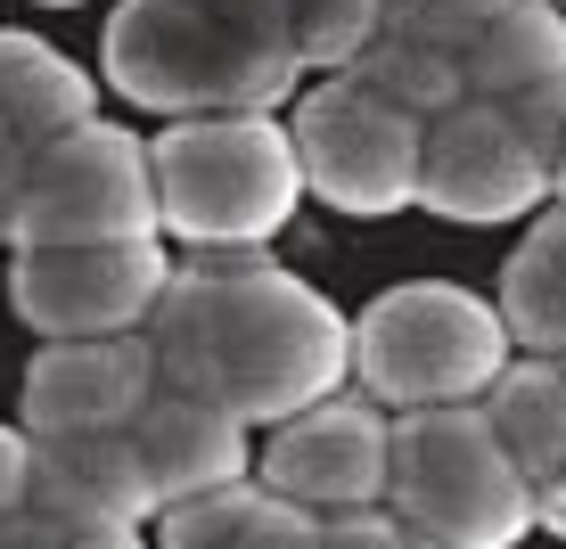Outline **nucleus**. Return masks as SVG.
<instances>
[{
	"instance_id": "nucleus-13",
	"label": "nucleus",
	"mask_w": 566,
	"mask_h": 549,
	"mask_svg": "<svg viewBox=\"0 0 566 549\" xmlns=\"http://www.w3.org/2000/svg\"><path fill=\"white\" fill-rule=\"evenodd\" d=\"M91 115H99V83L66 50H50L42 33L0 25V131H9V148H42L57 131L91 124Z\"/></svg>"
},
{
	"instance_id": "nucleus-15",
	"label": "nucleus",
	"mask_w": 566,
	"mask_h": 549,
	"mask_svg": "<svg viewBox=\"0 0 566 549\" xmlns=\"http://www.w3.org/2000/svg\"><path fill=\"white\" fill-rule=\"evenodd\" d=\"M476 419L493 426V443L510 451V467L525 484H542V476H558L566 467V378H558V361H542V352H510L501 361V378L476 394Z\"/></svg>"
},
{
	"instance_id": "nucleus-32",
	"label": "nucleus",
	"mask_w": 566,
	"mask_h": 549,
	"mask_svg": "<svg viewBox=\"0 0 566 549\" xmlns=\"http://www.w3.org/2000/svg\"><path fill=\"white\" fill-rule=\"evenodd\" d=\"M558 17H566V0H558Z\"/></svg>"
},
{
	"instance_id": "nucleus-8",
	"label": "nucleus",
	"mask_w": 566,
	"mask_h": 549,
	"mask_svg": "<svg viewBox=\"0 0 566 549\" xmlns=\"http://www.w3.org/2000/svg\"><path fill=\"white\" fill-rule=\"evenodd\" d=\"M172 254L165 239H124V246H17L9 254V312L42 345L74 337H140Z\"/></svg>"
},
{
	"instance_id": "nucleus-9",
	"label": "nucleus",
	"mask_w": 566,
	"mask_h": 549,
	"mask_svg": "<svg viewBox=\"0 0 566 549\" xmlns=\"http://www.w3.org/2000/svg\"><path fill=\"white\" fill-rule=\"evenodd\" d=\"M411 205L443 213V222L493 230V222H534L551 205V165L517 140V124L484 99L443 107L436 124H419V181Z\"/></svg>"
},
{
	"instance_id": "nucleus-28",
	"label": "nucleus",
	"mask_w": 566,
	"mask_h": 549,
	"mask_svg": "<svg viewBox=\"0 0 566 549\" xmlns=\"http://www.w3.org/2000/svg\"><path fill=\"white\" fill-rule=\"evenodd\" d=\"M551 205H566V124H558V148H551Z\"/></svg>"
},
{
	"instance_id": "nucleus-22",
	"label": "nucleus",
	"mask_w": 566,
	"mask_h": 549,
	"mask_svg": "<svg viewBox=\"0 0 566 549\" xmlns=\"http://www.w3.org/2000/svg\"><path fill=\"white\" fill-rule=\"evenodd\" d=\"M510 0H386V25L378 33H402V42H427V50H468Z\"/></svg>"
},
{
	"instance_id": "nucleus-6",
	"label": "nucleus",
	"mask_w": 566,
	"mask_h": 549,
	"mask_svg": "<svg viewBox=\"0 0 566 549\" xmlns=\"http://www.w3.org/2000/svg\"><path fill=\"white\" fill-rule=\"evenodd\" d=\"M156 239V189H148V140L124 124L91 115V124L57 131L42 148H17V246H124Z\"/></svg>"
},
{
	"instance_id": "nucleus-2",
	"label": "nucleus",
	"mask_w": 566,
	"mask_h": 549,
	"mask_svg": "<svg viewBox=\"0 0 566 549\" xmlns=\"http://www.w3.org/2000/svg\"><path fill=\"white\" fill-rule=\"evenodd\" d=\"M148 189H156V239H181L189 254H255L304 205L287 124H271V115L165 124L148 140Z\"/></svg>"
},
{
	"instance_id": "nucleus-4",
	"label": "nucleus",
	"mask_w": 566,
	"mask_h": 549,
	"mask_svg": "<svg viewBox=\"0 0 566 549\" xmlns=\"http://www.w3.org/2000/svg\"><path fill=\"white\" fill-rule=\"evenodd\" d=\"M510 361L493 296L460 279H402L361 320H345V378H361V402L395 410H460Z\"/></svg>"
},
{
	"instance_id": "nucleus-26",
	"label": "nucleus",
	"mask_w": 566,
	"mask_h": 549,
	"mask_svg": "<svg viewBox=\"0 0 566 549\" xmlns=\"http://www.w3.org/2000/svg\"><path fill=\"white\" fill-rule=\"evenodd\" d=\"M534 525H551V534L566 541V467H558V476H542V484H534Z\"/></svg>"
},
{
	"instance_id": "nucleus-21",
	"label": "nucleus",
	"mask_w": 566,
	"mask_h": 549,
	"mask_svg": "<svg viewBox=\"0 0 566 549\" xmlns=\"http://www.w3.org/2000/svg\"><path fill=\"white\" fill-rule=\"evenodd\" d=\"M25 517H33V549H148L140 525H124V517H107V508L57 493V484H42L33 467H25Z\"/></svg>"
},
{
	"instance_id": "nucleus-12",
	"label": "nucleus",
	"mask_w": 566,
	"mask_h": 549,
	"mask_svg": "<svg viewBox=\"0 0 566 549\" xmlns=\"http://www.w3.org/2000/svg\"><path fill=\"white\" fill-rule=\"evenodd\" d=\"M132 451H140V476L156 508H181L198 493H222V484L255 476V443H247L239 419L181 394H148V410L132 419Z\"/></svg>"
},
{
	"instance_id": "nucleus-27",
	"label": "nucleus",
	"mask_w": 566,
	"mask_h": 549,
	"mask_svg": "<svg viewBox=\"0 0 566 549\" xmlns=\"http://www.w3.org/2000/svg\"><path fill=\"white\" fill-rule=\"evenodd\" d=\"M9 230H17V148L0 156V246H9Z\"/></svg>"
},
{
	"instance_id": "nucleus-20",
	"label": "nucleus",
	"mask_w": 566,
	"mask_h": 549,
	"mask_svg": "<svg viewBox=\"0 0 566 549\" xmlns=\"http://www.w3.org/2000/svg\"><path fill=\"white\" fill-rule=\"evenodd\" d=\"M386 0H287V50L304 74H345L378 42Z\"/></svg>"
},
{
	"instance_id": "nucleus-18",
	"label": "nucleus",
	"mask_w": 566,
	"mask_h": 549,
	"mask_svg": "<svg viewBox=\"0 0 566 549\" xmlns=\"http://www.w3.org/2000/svg\"><path fill=\"white\" fill-rule=\"evenodd\" d=\"M33 476L57 484V493L107 508L124 525H156V493L140 476V451H132V426H99V435H66V443H33Z\"/></svg>"
},
{
	"instance_id": "nucleus-11",
	"label": "nucleus",
	"mask_w": 566,
	"mask_h": 549,
	"mask_svg": "<svg viewBox=\"0 0 566 549\" xmlns=\"http://www.w3.org/2000/svg\"><path fill=\"white\" fill-rule=\"evenodd\" d=\"M156 394V361L140 337H74L42 345L25 361V394H17V435L25 443H66L99 435V426H132Z\"/></svg>"
},
{
	"instance_id": "nucleus-31",
	"label": "nucleus",
	"mask_w": 566,
	"mask_h": 549,
	"mask_svg": "<svg viewBox=\"0 0 566 549\" xmlns=\"http://www.w3.org/2000/svg\"><path fill=\"white\" fill-rule=\"evenodd\" d=\"M558 378H566V352H558Z\"/></svg>"
},
{
	"instance_id": "nucleus-25",
	"label": "nucleus",
	"mask_w": 566,
	"mask_h": 549,
	"mask_svg": "<svg viewBox=\"0 0 566 549\" xmlns=\"http://www.w3.org/2000/svg\"><path fill=\"white\" fill-rule=\"evenodd\" d=\"M25 467H33V443L17 435V426H0V508L25 500Z\"/></svg>"
},
{
	"instance_id": "nucleus-24",
	"label": "nucleus",
	"mask_w": 566,
	"mask_h": 549,
	"mask_svg": "<svg viewBox=\"0 0 566 549\" xmlns=\"http://www.w3.org/2000/svg\"><path fill=\"white\" fill-rule=\"evenodd\" d=\"M198 9L222 17V25H239V33H255V42H271V50H287V0H198Z\"/></svg>"
},
{
	"instance_id": "nucleus-17",
	"label": "nucleus",
	"mask_w": 566,
	"mask_h": 549,
	"mask_svg": "<svg viewBox=\"0 0 566 549\" xmlns=\"http://www.w3.org/2000/svg\"><path fill=\"white\" fill-rule=\"evenodd\" d=\"M156 549H312V517L263 493L255 476H239L222 493L156 508Z\"/></svg>"
},
{
	"instance_id": "nucleus-19",
	"label": "nucleus",
	"mask_w": 566,
	"mask_h": 549,
	"mask_svg": "<svg viewBox=\"0 0 566 549\" xmlns=\"http://www.w3.org/2000/svg\"><path fill=\"white\" fill-rule=\"evenodd\" d=\"M345 83H361L378 107L411 115V124H436L443 107L468 99L460 57H452V50H427V42H402V33H378V42H369L354 66H345Z\"/></svg>"
},
{
	"instance_id": "nucleus-3",
	"label": "nucleus",
	"mask_w": 566,
	"mask_h": 549,
	"mask_svg": "<svg viewBox=\"0 0 566 549\" xmlns=\"http://www.w3.org/2000/svg\"><path fill=\"white\" fill-rule=\"evenodd\" d=\"M99 66L132 107L189 124V115H271L296 99L304 66L255 33L206 17L198 0H115L99 25Z\"/></svg>"
},
{
	"instance_id": "nucleus-10",
	"label": "nucleus",
	"mask_w": 566,
	"mask_h": 549,
	"mask_svg": "<svg viewBox=\"0 0 566 549\" xmlns=\"http://www.w3.org/2000/svg\"><path fill=\"white\" fill-rule=\"evenodd\" d=\"M386 435H395V419L378 402L328 394V402H312V410L271 426L255 484L280 493L287 508H304V517L369 508V500H386Z\"/></svg>"
},
{
	"instance_id": "nucleus-16",
	"label": "nucleus",
	"mask_w": 566,
	"mask_h": 549,
	"mask_svg": "<svg viewBox=\"0 0 566 549\" xmlns=\"http://www.w3.org/2000/svg\"><path fill=\"white\" fill-rule=\"evenodd\" d=\"M460 83L468 99H517V91H551L566 83V17L558 0H510L476 42L460 50Z\"/></svg>"
},
{
	"instance_id": "nucleus-1",
	"label": "nucleus",
	"mask_w": 566,
	"mask_h": 549,
	"mask_svg": "<svg viewBox=\"0 0 566 549\" xmlns=\"http://www.w3.org/2000/svg\"><path fill=\"white\" fill-rule=\"evenodd\" d=\"M140 345L156 361V394L206 402L239 426H280L345 386V312L263 254L172 263Z\"/></svg>"
},
{
	"instance_id": "nucleus-5",
	"label": "nucleus",
	"mask_w": 566,
	"mask_h": 549,
	"mask_svg": "<svg viewBox=\"0 0 566 549\" xmlns=\"http://www.w3.org/2000/svg\"><path fill=\"white\" fill-rule=\"evenodd\" d=\"M386 508L427 549H517L534 534V484L510 467L476 402L395 410L386 435Z\"/></svg>"
},
{
	"instance_id": "nucleus-30",
	"label": "nucleus",
	"mask_w": 566,
	"mask_h": 549,
	"mask_svg": "<svg viewBox=\"0 0 566 549\" xmlns=\"http://www.w3.org/2000/svg\"><path fill=\"white\" fill-rule=\"evenodd\" d=\"M0 156H9V131H0Z\"/></svg>"
},
{
	"instance_id": "nucleus-7",
	"label": "nucleus",
	"mask_w": 566,
	"mask_h": 549,
	"mask_svg": "<svg viewBox=\"0 0 566 549\" xmlns=\"http://www.w3.org/2000/svg\"><path fill=\"white\" fill-rule=\"evenodd\" d=\"M287 148H296L304 198L361 213V222H386V213L411 205L419 181V124L395 107H378L361 83L328 74V83L296 91V115H287Z\"/></svg>"
},
{
	"instance_id": "nucleus-23",
	"label": "nucleus",
	"mask_w": 566,
	"mask_h": 549,
	"mask_svg": "<svg viewBox=\"0 0 566 549\" xmlns=\"http://www.w3.org/2000/svg\"><path fill=\"white\" fill-rule=\"evenodd\" d=\"M312 549H427L411 525L395 517L386 500L369 508H337V517H312Z\"/></svg>"
},
{
	"instance_id": "nucleus-14",
	"label": "nucleus",
	"mask_w": 566,
	"mask_h": 549,
	"mask_svg": "<svg viewBox=\"0 0 566 549\" xmlns=\"http://www.w3.org/2000/svg\"><path fill=\"white\" fill-rule=\"evenodd\" d=\"M493 312H501L510 352H542V361L566 352V205H542L534 222H525V239L510 246V263H501Z\"/></svg>"
},
{
	"instance_id": "nucleus-29",
	"label": "nucleus",
	"mask_w": 566,
	"mask_h": 549,
	"mask_svg": "<svg viewBox=\"0 0 566 549\" xmlns=\"http://www.w3.org/2000/svg\"><path fill=\"white\" fill-rule=\"evenodd\" d=\"M50 9H74V0H50Z\"/></svg>"
}]
</instances>
